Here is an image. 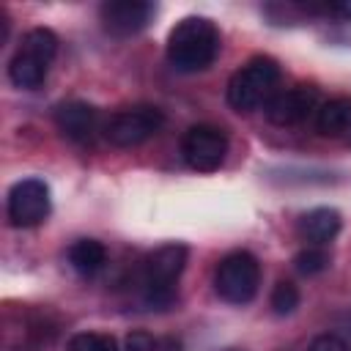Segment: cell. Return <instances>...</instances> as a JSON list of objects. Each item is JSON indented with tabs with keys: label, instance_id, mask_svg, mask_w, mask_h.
Listing matches in <instances>:
<instances>
[{
	"label": "cell",
	"instance_id": "6da1fadb",
	"mask_svg": "<svg viewBox=\"0 0 351 351\" xmlns=\"http://www.w3.org/2000/svg\"><path fill=\"white\" fill-rule=\"evenodd\" d=\"M219 55V30L206 16H184L167 36V60L176 71L195 74Z\"/></svg>",
	"mask_w": 351,
	"mask_h": 351
},
{
	"label": "cell",
	"instance_id": "7a4b0ae2",
	"mask_svg": "<svg viewBox=\"0 0 351 351\" xmlns=\"http://www.w3.org/2000/svg\"><path fill=\"white\" fill-rule=\"evenodd\" d=\"M280 66L274 58L258 55L247 60L228 82V104L239 112H252L277 96Z\"/></svg>",
	"mask_w": 351,
	"mask_h": 351
},
{
	"label": "cell",
	"instance_id": "3957f363",
	"mask_svg": "<svg viewBox=\"0 0 351 351\" xmlns=\"http://www.w3.org/2000/svg\"><path fill=\"white\" fill-rule=\"evenodd\" d=\"M55 55H58V36L49 27L27 30L19 41V49L14 52L8 63V80L16 88L36 90L47 80Z\"/></svg>",
	"mask_w": 351,
	"mask_h": 351
},
{
	"label": "cell",
	"instance_id": "277c9868",
	"mask_svg": "<svg viewBox=\"0 0 351 351\" xmlns=\"http://www.w3.org/2000/svg\"><path fill=\"white\" fill-rule=\"evenodd\" d=\"M186 266V247L184 244H162L145 258L143 274H140V288L143 299L151 307H165L173 302V288Z\"/></svg>",
	"mask_w": 351,
	"mask_h": 351
},
{
	"label": "cell",
	"instance_id": "5b68a950",
	"mask_svg": "<svg viewBox=\"0 0 351 351\" xmlns=\"http://www.w3.org/2000/svg\"><path fill=\"white\" fill-rule=\"evenodd\" d=\"M258 285H261V263L252 252L236 250L217 263L214 291L219 293V299L230 304H247L255 299Z\"/></svg>",
	"mask_w": 351,
	"mask_h": 351
},
{
	"label": "cell",
	"instance_id": "8992f818",
	"mask_svg": "<svg viewBox=\"0 0 351 351\" xmlns=\"http://www.w3.org/2000/svg\"><path fill=\"white\" fill-rule=\"evenodd\" d=\"M162 123H165V112L159 107L137 104L115 112L104 126V137L118 148H134L148 137H154L162 129Z\"/></svg>",
	"mask_w": 351,
	"mask_h": 351
},
{
	"label": "cell",
	"instance_id": "52a82bcc",
	"mask_svg": "<svg viewBox=\"0 0 351 351\" xmlns=\"http://www.w3.org/2000/svg\"><path fill=\"white\" fill-rule=\"evenodd\" d=\"M228 134L214 123H195L181 137V156L197 173H211L225 162Z\"/></svg>",
	"mask_w": 351,
	"mask_h": 351
},
{
	"label": "cell",
	"instance_id": "ba28073f",
	"mask_svg": "<svg viewBox=\"0 0 351 351\" xmlns=\"http://www.w3.org/2000/svg\"><path fill=\"white\" fill-rule=\"evenodd\" d=\"M8 222L14 228H36L49 214V186L41 178L16 181L8 192Z\"/></svg>",
	"mask_w": 351,
	"mask_h": 351
},
{
	"label": "cell",
	"instance_id": "9c48e42d",
	"mask_svg": "<svg viewBox=\"0 0 351 351\" xmlns=\"http://www.w3.org/2000/svg\"><path fill=\"white\" fill-rule=\"evenodd\" d=\"M318 88L315 85H293L288 90H277V96L266 104V118L277 126H296L315 118L318 112Z\"/></svg>",
	"mask_w": 351,
	"mask_h": 351
},
{
	"label": "cell",
	"instance_id": "30bf717a",
	"mask_svg": "<svg viewBox=\"0 0 351 351\" xmlns=\"http://www.w3.org/2000/svg\"><path fill=\"white\" fill-rule=\"evenodd\" d=\"M99 16H101V25L107 33L134 36L151 22L154 5L148 0H107L99 8Z\"/></svg>",
	"mask_w": 351,
	"mask_h": 351
},
{
	"label": "cell",
	"instance_id": "8fae6325",
	"mask_svg": "<svg viewBox=\"0 0 351 351\" xmlns=\"http://www.w3.org/2000/svg\"><path fill=\"white\" fill-rule=\"evenodd\" d=\"M99 112L88 101H63L55 107V126L71 143H88L96 132Z\"/></svg>",
	"mask_w": 351,
	"mask_h": 351
},
{
	"label": "cell",
	"instance_id": "7c38bea8",
	"mask_svg": "<svg viewBox=\"0 0 351 351\" xmlns=\"http://www.w3.org/2000/svg\"><path fill=\"white\" fill-rule=\"evenodd\" d=\"M315 129L326 140L351 145V96L324 101L315 112Z\"/></svg>",
	"mask_w": 351,
	"mask_h": 351
},
{
	"label": "cell",
	"instance_id": "4fadbf2b",
	"mask_svg": "<svg viewBox=\"0 0 351 351\" xmlns=\"http://www.w3.org/2000/svg\"><path fill=\"white\" fill-rule=\"evenodd\" d=\"M340 233V214L335 208H313L299 219V236L304 241H310L313 247H324L329 244L335 236Z\"/></svg>",
	"mask_w": 351,
	"mask_h": 351
},
{
	"label": "cell",
	"instance_id": "5bb4252c",
	"mask_svg": "<svg viewBox=\"0 0 351 351\" xmlns=\"http://www.w3.org/2000/svg\"><path fill=\"white\" fill-rule=\"evenodd\" d=\"M69 263H71V269H74L77 274L90 277V274H96V271L104 269V263H107V250H104V244L96 241V239H77V241L69 247Z\"/></svg>",
	"mask_w": 351,
	"mask_h": 351
},
{
	"label": "cell",
	"instance_id": "9a60e30c",
	"mask_svg": "<svg viewBox=\"0 0 351 351\" xmlns=\"http://www.w3.org/2000/svg\"><path fill=\"white\" fill-rule=\"evenodd\" d=\"M293 266H296L299 274H307V277L321 274V271L329 266V252H326L324 247H313V244H310V247H304V250L296 252Z\"/></svg>",
	"mask_w": 351,
	"mask_h": 351
},
{
	"label": "cell",
	"instance_id": "2e32d148",
	"mask_svg": "<svg viewBox=\"0 0 351 351\" xmlns=\"http://www.w3.org/2000/svg\"><path fill=\"white\" fill-rule=\"evenodd\" d=\"M69 351H118L115 340L101 332H77L69 340Z\"/></svg>",
	"mask_w": 351,
	"mask_h": 351
},
{
	"label": "cell",
	"instance_id": "e0dca14e",
	"mask_svg": "<svg viewBox=\"0 0 351 351\" xmlns=\"http://www.w3.org/2000/svg\"><path fill=\"white\" fill-rule=\"evenodd\" d=\"M269 302H271V307H274L277 315H288V313H293L299 307V288L293 282H288V280H280L274 285Z\"/></svg>",
	"mask_w": 351,
	"mask_h": 351
},
{
	"label": "cell",
	"instance_id": "ac0fdd59",
	"mask_svg": "<svg viewBox=\"0 0 351 351\" xmlns=\"http://www.w3.org/2000/svg\"><path fill=\"white\" fill-rule=\"evenodd\" d=\"M126 351H159V340L151 337L148 332L137 329V332L126 335Z\"/></svg>",
	"mask_w": 351,
	"mask_h": 351
},
{
	"label": "cell",
	"instance_id": "d6986e66",
	"mask_svg": "<svg viewBox=\"0 0 351 351\" xmlns=\"http://www.w3.org/2000/svg\"><path fill=\"white\" fill-rule=\"evenodd\" d=\"M310 351H348L346 340H340L337 335H318L310 343Z\"/></svg>",
	"mask_w": 351,
	"mask_h": 351
},
{
	"label": "cell",
	"instance_id": "ffe728a7",
	"mask_svg": "<svg viewBox=\"0 0 351 351\" xmlns=\"http://www.w3.org/2000/svg\"><path fill=\"white\" fill-rule=\"evenodd\" d=\"M307 11H321V14H332V16H340V19H351V0H346V3H326L321 8H307Z\"/></svg>",
	"mask_w": 351,
	"mask_h": 351
}]
</instances>
